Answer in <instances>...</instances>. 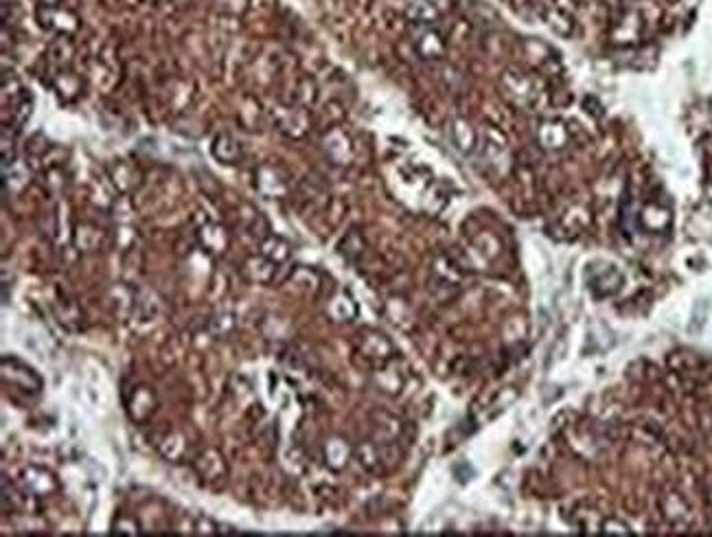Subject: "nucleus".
Instances as JSON below:
<instances>
[{
  "instance_id": "1",
  "label": "nucleus",
  "mask_w": 712,
  "mask_h": 537,
  "mask_svg": "<svg viewBox=\"0 0 712 537\" xmlns=\"http://www.w3.org/2000/svg\"><path fill=\"white\" fill-rule=\"evenodd\" d=\"M504 88L509 92V97L522 106H530L533 101L540 99V86H537L528 75L509 70L504 75Z\"/></svg>"
},
{
  "instance_id": "2",
  "label": "nucleus",
  "mask_w": 712,
  "mask_h": 537,
  "mask_svg": "<svg viewBox=\"0 0 712 537\" xmlns=\"http://www.w3.org/2000/svg\"><path fill=\"white\" fill-rule=\"evenodd\" d=\"M642 31V20L636 11H627L618 18V23L614 27V37L618 42H633Z\"/></svg>"
},
{
  "instance_id": "3",
  "label": "nucleus",
  "mask_w": 712,
  "mask_h": 537,
  "mask_svg": "<svg viewBox=\"0 0 712 537\" xmlns=\"http://www.w3.org/2000/svg\"><path fill=\"white\" fill-rule=\"evenodd\" d=\"M417 51L421 53V57H426V60H434V57H438L443 53V40H440V35L436 31H430L426 29L419 37H417Z\"/></svg>"
},
{
  "instance_id": "4",
  "label": "nucleus",
  "mask_w": 712,
  "mask_h": 537,
  "mask_svg": "<svg viewBox=\"0 0 712 537\" xmlns=\"http://www.w3.org/2000/svg\"><path fill=\"white\" fill-rule=\"evenodd\" d=\"M408 15L414 23H432V18L436 15V5L432 0H410L408 3Z\"/></svg>"
},
{
  "instance_id": "5",
  "label": "nucleus",
  "mask_w": 712,
  "mask_h": 537,
  "mask_svg": "<svg viewBox=\"0 0 712 537\" xmlns=\"http://www.w3.org/2000/svg\"><path fill=\"white\" fill-rule=\"evenodd\" d=\"M454 139H456V145L463 149V151H469L473 147V132L463 121H458L454 125Z\"/></svg>"
},
{
  "instance_id": "6",
  "label": "nucleus",
  "mask_w": 712,
  "mask_h": 537,
  "mask_svg": "<svg viewBox=\"0 0 712 537\" xmlns=\"http://www.w3.org/2000/svg\"><path fill=\"white\" fill-rule=\"evenodd\" d=\"M708 509H710V515H712V489L708 493Z\"/></svg>"
}]
</instances>
